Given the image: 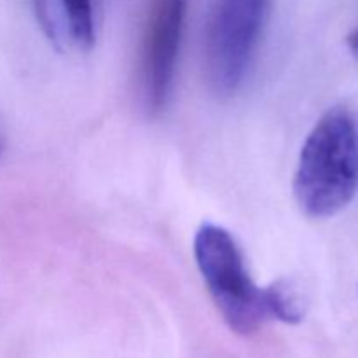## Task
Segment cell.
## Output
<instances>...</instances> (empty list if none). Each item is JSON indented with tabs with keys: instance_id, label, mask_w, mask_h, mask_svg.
Instances as JSON below:
<instances>
[{
	"instance_id": "cell-1",
	"label": "cell",
	"mask_w": 358,
	"mask_h": 358,
	"mask_svg": "<svg viewBox=\"0 0 358 358\" xmlns=\"http://www.w3.org/2000/svg\"><path fill=\"white\" fill-rule=\"evenodd\" d=\"M358 189V126L345 107L325 112L304 142L294 177L297 205L310 219L341 212Z\"/></svg>"
},
{
	"instance_id": "cell-2",
	"label": "cell",
	"mask_w": 358,
	"mask_h": 358,
	"mask_svg": "<svg viewBox=\"0 0 358 358\" xmlns=\"http://www.w3.org/2000/svg\"><path fill=\"white\" fill-rule=\"evenodd\" d=\"M194 257L206 289L231 331L254 334L271 318L268 289H261L250 278L229 231L203 224L194 238Z\"/></svg>"
},
{
	"instance_id": "cell-3",
	"label": "cell",
	"mask_w": 358,
	"mask_h": 358,
	"mask_svg": "<svg viewBox=\"0 0 358 358\" xmlns=\"http://www.w3.org/2000/svg\"><path fill=\"white\" fill-rule=\"evenodd\" d=\"M268 0H213L206 23L205 72L217 96L243 83L261 35Z\"/></svg>"
},
{
	"instance_id": "cell-4",
	"label": "cell",
	"mask_w": 358,
	"mask_h": 358,
	"mask_svg": "<svg viewBox=\"0 0 358 358\" xmlns=\"http://www.w3.org/2000/svg\"><path fill=\"white\" fill-rule=\"evenodd\" d=\"M189 0H149L142 38V84L147 108L166 107L184 34Z\"/></svg>"
},
{
	"instance_id": "cell-5",
	"label": "cell",
	"mask_w": 358,
	"mask_h": 358,
	"mask_svg": "<svg viewBox=\"0 0 358 358\" xmlns=\"http://www.w3.org/2000/svg\"><path fill=\"white\" fill-rule=\"evenodd\" d=\"M41 28L58 51H90L94 44L91 0H34Z\"/></svg>"
},
{
	"instance_id": "cell-6",
	"label": "cell",
	"mask_w": 358,
	"mask_h": 358,
	"mask_svg": "<svg viewBox=\"0 0 358 358\" xmlns=\"http://www.w3.org/2000/svg\"><path fill=\"white\" fill-rule=\"evenodd\" d=\"M268 299L271 318H278L285 324H299L303 320V304L285 280L268 287Z\"/></svg>"
},
{
	"instance_id": "cell-7",
	"label": "cell",
	"mask_w": 358,
	"mask_h": 358,
	"mask_svg": "<svg viewBox=\"0 0 358 358\" xmlns=\"http://www.w3.org/2000/svg\"><path fill=\"white\" fill-rule=\"evenodd\" d=\"M346 44H348V49L352 51V55L358 59V28H355V30L346 37Z\"/></svg>"
},
{
	"instance_id": "cell-8",
	"label": "cell",
	"mask_w": 358,
	"mask_h": 358,
	"mask_svg": "<svg viewBox=\"0 0 358 358\" xmlns=\"http://www.w3.org/2000/svg\"><path fill=\"white\" fill-rule=\"evenodd\" d=\"M2 152H3V136L2 133H0V156H2Z\"/></svg>"
}]
</instances>
